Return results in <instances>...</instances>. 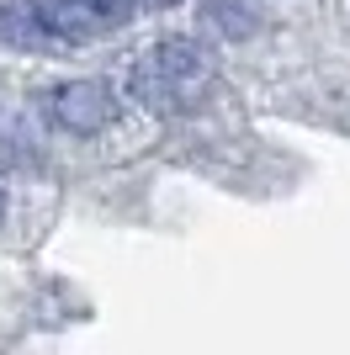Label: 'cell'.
<instances>
[{"label":"cell","instance_id":"6da1fadb","mask_svg":"<svg viewBox=\"0 0 350 355\" xmlns=\"http://www.w3.org/2000/svg\"><path fill=\"white\" fill-rule=\"evenodd\" d=\"M212 80H218V59L197 37H160L133 59L128 90L154 117H186L212 96Z\"/></svg>","mask_w":350,"mask_h":355},{"label":"cell","instance_id":"7a4b0ae2","mask_svg":"<svg viewBox=\"0 0 350 355\" xmlns=\"http://www.w3.org/2000/svg\"><path fill=\"white\" fill-rule=\"evenodd\" d=\"M27 11L38 21V32L64 37V43H85V37L128 27L138 0H27Z\"/></svg>","mask_w":350,"mask_h":355},{"label":"cell","instance_id":"3957f363","mask_svg":"<svg viewBox=\"0 0 350 355\" xmlns=\"http://www.w3.org/2000/svg\"><path fill=\"white\" fill-rule=\"evenodd\" d=\"M117 112H122V101H117V90L106 85V80H64V85H53V96H48V117H53V128H64V133H106L117 122Z\"/></svg>","mask_w":350,"mask_h":355},{"label":"cell","instance_id":"277c9868","mask_svg":"<svg viewBox=\"0 0 350 355\" xmlns=\"http://www.w3.org/2000/svg\"><path fill=\"white\" fill-rule=\"evenodd\" d=\"M207 16H212L228 37H244L249 27H260V16H255L249 0H207Z\"/></svg>","mask_w":350,"mask_h":355},{"label":"cell","instance_id":"5b68a950","mask_svg":"<svg viewBox=\"0 0 350 355\" xmlns=\"http://www.w3.org/2000/svg\"><path fill=\"white\" fill-rule=\"evenodd\" d=\"M144 6H154V11H170V6H181V0H144Z\"/></svg>","mask_w":350,"mask_h":355},{"label":"cell","instance_id":"8992f818","mask_svg":"<svg viewBox=\"0 0 350 355\" xmlns=\"http://www.w3.org/2000/svg\"><path fill=\"white\" fill-rule=\"evenodd\" d=\"M0 202H6V196H0Z\"/></svg>","mask_w":350,"mask_h":355}]
</instances>
